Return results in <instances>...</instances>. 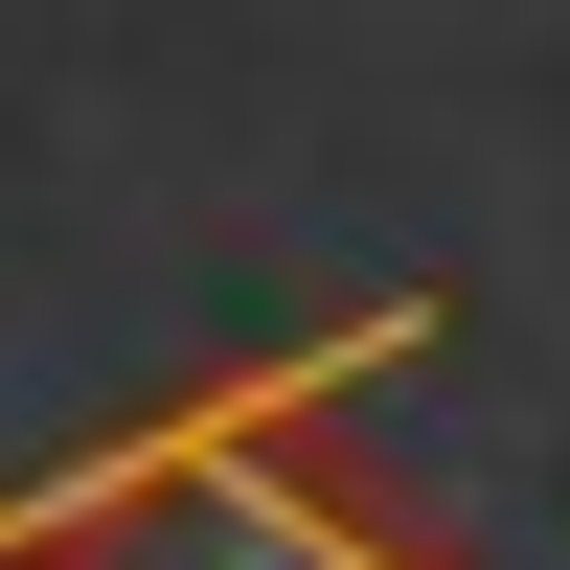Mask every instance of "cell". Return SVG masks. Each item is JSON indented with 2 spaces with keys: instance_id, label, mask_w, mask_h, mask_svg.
Here are the masks:
<instances>
[{
  "instance_id": "6da1fadb",
  "label": "cell",
  "mask_w": 570,
  "mask_h": 570,
  "mask_svg": "<svg viewBox=\"0 0 570 570\" xmlns=\"http://www.w3.org/2000/svg\"><path fill=\"white\" fill-rule=\"evenodd\" d=\"M411 343H434V297L343 320V343H252L183 411H137L115 456H69V570H434V525L343 456V389Z\"/></svg>"
},
{
  "instance_id": "7a4b0ae2",
  "label": "cell",
  "mask_w": 570,
  "mask_h": 570,
  "mask_svg": "<svg viewBox=\"0 0 570 570\" xmlns=\"http://www.w3.org/2000/svg\"><path fill=\"white\" fill-rule=\"evenodd\" d=\"M0 570H69V480H0Z\"/></svg>"
}]
</instances>
